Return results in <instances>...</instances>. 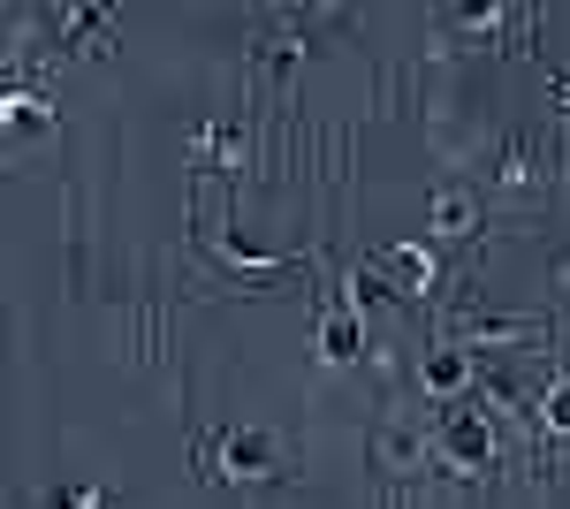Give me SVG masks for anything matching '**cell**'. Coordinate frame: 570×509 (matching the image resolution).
I'll return each instance as SVG.
<instances>
[{
  "label": "cell",
  "mask_w": 570,
  "mask_h": 509,
  "mask_svg": "<svg viewBox=\"0 0 570 509\" xmlns=\"http://www.w3.org/2000/svg\"><path fill=\"white\" fill-rule=\"evenodd\" d=\"M220 471H228V479H266V471H282V449H274V433H259V425L228 433V441H220Z\"/></svg>",
  "instance_id": "6da1fadb"
},
{
  "label": "cell",
  "mask_w": 570,
  "mask_h": 509,
  "mask_svg": "<svg viewBox=\"0 0 570 509\" xmlns=\"http://www.w3.org/2000/svg\"><path fill=\"white\" fill-rule=\"evenodd\" d=\"M0 123H8V153H31V145L53 137V107H39L31 91H8L0 99Z\"/></svg>",
  "instance_id": "7a4b0ae2"
},
{
  "label": "cell",
  "mask_w": 570,
  "mask_h": 509,
  "mask_svg": "<svg viewBox=\"0 0 570 509\" xmlns=\"http://www.w3.org/2000/svg\"><path fill=\"white\" fill-rule=\"evenodd\" d=\"M357 342H365L357 312H327V320H320V358H327V365H351Z\"/></svg>",
  "instance_id": "3957f363"
},
{
  "label": "cell",
  "mask_w": 570,
  "mask_h": 509,
  "mask_svg": "<svg viewBox=\"0 0 570 509\" xmlns=\"http://www.w3.org/2000/svg\"><path fill=\"white\" fill-rule=\"evenodd\" d=\"M449 449H456L464 464H487V425L480 419H449Z\"/></svg>",
  "instance_id": "277c9868"
},
{
  "label": "cell",
  "mask_w": 570,
  "mask_h": 509,
  "mask_svg": "<svg viewBox=\"0 0 570 509\" xmlns=\"http://www.w3.org/2000/svg\"><path fill=\"white\" fill-rule=\"evenodd\" d=\"M389 266H395V282H403V290H426V282H434V258L419 252V244H403Z\"/></svg>",
  "instance_id": "5b68a950"
},
{
  "label": "cell",
  "mask_w": 570,
  "mask_h": 509,
  "mask_svg": "<svg viewBox=\"0 0 570 509\" xmlns=\"http://www.w3.org/2000/svg\"><path fill=\"white\" fill-rule=\"evenodd\" d=\"M426 388L456 395V388H464V358H456V350H434V358H426Z\"/></svg>",
  "instance_id": "8992f818"
},
{
  "label": "cell",
  "mask_w": 570,
  "mask_h": 509,
  "mask_svg": "<svg viewBox=\"0 0 570 509\" xmlns=\"http://www.w3.org/2000/svg\"><path fill=\"white\" fill-rule=\"evenodd\" d=\"M540 419H548V433H570V381H556V388H548Z\"/></svg>",
  "instance_id": "52a82bcc"
},
{
  "label": "cell",
  "mask_w": 570,
  "mask_h": 509,
  "mask_svg": "<svg viewBox=\"0 0 570 509\" xmlns=\"http://www.w3.org/2000/svg\"><path fill=\"white\" fill-rule=\"evenodd\" d=\"M464 221H472V213L456 206V198H441V213H434V228H441V236H456V228H464Z\"/></svg>",
  "instance_id": "ba28073f"
},
{
  "label": "cell",
  "mask_w": 570,
  "mask_h": 509,
  "mask_svg": "<svg viewBox=\"0 0 570 509\" xmlns=\"http://www.w3.org/2000/svg\"><path fill=\"white\" fill-rule=\"evenodd\" d=\"M53 509H99V495H91V487H61V495H53Z\"/></svg>",
  "instance_id": "9c48e42d"
}]
</instances>
